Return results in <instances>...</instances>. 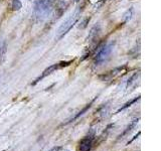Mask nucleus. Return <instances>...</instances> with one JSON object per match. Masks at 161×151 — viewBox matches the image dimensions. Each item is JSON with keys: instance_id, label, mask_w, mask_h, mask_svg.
I'll return each mask as SVG.
<instances>
[{"instance_id": "nucleus-1", "label": "nucleus", "mask_w": 161, "mask_h": 151, "mask_svg": "<svg viewBox=\"0 0 161 151\" xmlns=\"http://www.w3.org/2000/svg\"><path fill=\"white\" fill-rule=\"evenodd\" d=\"M53 6V0H37L34 5L33 14L36 19L43 20L50 14Z\"/></svg>"}, {"instance_id": "nucleus-2", "label": "nucleus", "mask_w": 161, "mask_h": 151, "mask_svg": "<svg viewBox=\"0 0 161 151\" xmlns=\"http://www.w3.org/2000/svg\"><path fill=\"white\" fill-rule=\"evenodd\" d=\"M80 18V10H75V12H73L69 16L64 20V21L62 23V25L58 27V31H57V36L55 38L57 39H60L62 37H64L65 34H67L74 25L77 23V21Z\"/></svg>"}, {"instance_id": "nucleus-3", "label": "nucleus", "mask_w": 161, "mask_h": 151, "mask_svg": "<svg viewBox=\"0 0 161 151\" xmlns=\"http://www.w3.org/2000/svg\"><path fill=\"white\" fill-rule=\"evenodd\" d=\"M113 49V45L112 43H108V44H104L102 48H99L97 54H96V59H95V63L96 64H102L106 63L110 58V54L112 53Z\"/></svg>"}, {"instance_id": "nucleus-4", "label": "nucleus", "mask_w": 161, "mask_h": 151, "mask_svg": "<svg viewBox=\"0 0 161 151\" xmlns=\"http://www.w3.org/2000/svg\"><path fill=\"white\" fill-rule=\"evenodd\" d=\"M69 64H72V62H63V63H59V64H53V65H50V67H48L47 69H45L42 74L39 76V77L34 81V82L32 83V85H35V84H37L39 81H42V79H44L45 77H47V76H49L50 74H53V72H55L58 69H62L64 67H67V65H69Z\"/></svg>"}, {"instance_id": "nucleus-5", "label": "nucleus", "mask_w": 161, "mask_h": 151, "mask_svg": "<svg viewBox=\"0 0 161 151\" xmlns=\"http://www.w3.org/2000/svg\"><path fill=\"white\" fill-rule=\"evenodd\" d=\"M93 141L94 135L89 134L88 136H86L79 142L78 151H91V149L93 147Z\"/></svg>"}, {"instance_id": "nucleus-6", "label": "nucleus", "mask_w": 161, "mask_h": 151, "mask_svg": "<svg viewBox=\"0 0 161 151\" xmlns=\"http://www.w3.org/2000/svg\"><path fill=\"white\" fill-rule=\"evenodd\" d=\"M138 120H139V118H137V119H134L132 122L130 123V125L128 126L127 128H126V130L124 131V132L122 133V135H120V138L121 137H123V136H125V135H127L128 133H130L131 131H132L134 128H135V126L137 125V123H138Z\"/></svg>"}, {"instance_id": "nucleus-7", "label": "nucleus", "mask_w": 161, "mask_h": 151, "mask_svg": "<svg viewBox=\"0 0 161 151\" xmlns=\"http://www.w3.org/2000/svg\"><path fill=\"white\" fill-rule=\"evenodd\" d=\"M6 50H7L6 43H5L4 42H0V64H1L5 59Z\"/></svg>"}, {"instance_id": "nucleus-8", "label": "nucleus", "mask_w": 161, "mask_h": 151, "mask_svg": "<svg viewBox=\"0 0 161 151\" xmlns=\"http://www.w3.org/2000/svg\"><path fill=\"white\" fill-rule=\"evenodd\" d=\"M91 105H92V103H90V104H88L87 106H86V107L82 110V111H80V112H79V114H77V115H75V117L74 118H72V119H70L69 120V122H72V121H74V120H75V119H78L79 117H80V116H82L85 112H87V110L91 107Z\"/></svg>"}, {"instance_id": "nucleus-9", "label": "nucleus", "mask_w": 161, "mask_h": 151, "mask_svg": "<svg viewBox=\"0 0 161 151\" xmlns=\"http://www.w3.org/2000/svg\"><path fill=\"white\" fill-rule=\"evenodd\" d=\"M139 99H140L139 97H138V98H135V99H133V100H131L130 102L126 103V104H125V106H123V107H121V109H119V110H118V112H120V111H122V110H124V109H126V108L130 107L131 104H133V103H135V102H137V101H138ZM118 112H117V113H118Z\"/></svg>"}, {"instance_id": "nucleus-10", "label": "nucleus", "mask_w": 161, "mask_h": 151, "mask_svg": "<svg viewBox=\"0 0 161 151\" xmlns=\"http://www.w3.org/2000/svg\"><path fill=\"white\" fill-rule=\"evenodd\" d=\"M12 8L13 10H19L21 8V2H20V0H12Z\"/></svg>"}, {"instance_id": "nucleus-11", "label": "nucleus", "mask_w": 161, "mask_h": 151, "mask_svg": "<svg viewBox=\"0 0 161 151\" xmlns=\"http://www.w3.org/2000/svg\"><path fill=\"white\" fill-rule=\"evenodd\" d=\"M75 1H79V0H75Z\"/></svg>"}]
</instances>
